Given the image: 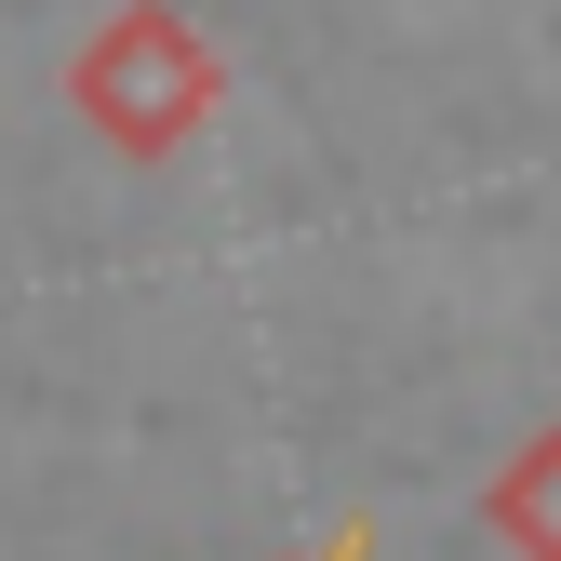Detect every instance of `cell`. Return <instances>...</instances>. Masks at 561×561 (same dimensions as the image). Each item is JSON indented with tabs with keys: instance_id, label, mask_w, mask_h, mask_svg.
I'll return each mask as SVG.
<instances>
[{
	"instance_id": "6da1fadb",
	"label": "cell",
	"mask_w": 561,
	"mask_h": 561,
	"mask_svg": "<svg viewBox=\"0 0 561 561\" xmlns=\"http://www.w3.org/2000/svg\"><path fill=\"white\" fill-rule=\"evenodd\" d=\"M81 94H94V121L121 134V148H161V134L201 107V54H187L174 14H121L94 41V67H81Z\"/></svg>"
},
{
	"instance_id": "7a4b0ae2",
	"label": "cell",
	"mask_w": 561,
	"mask_h": 561,
	"mask_svg": "<svg viewBox=\"0 0 561 561\" xmlns=\"http://www.w3.org/2000/svg\"><path fill=\"white\" fill-rule=\"evenodd\" d=\"M495 522H508L535 561H561V442H535V455H522V481H495Z\"/></svg>"
}]
</instances>
